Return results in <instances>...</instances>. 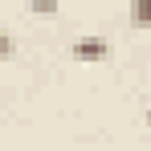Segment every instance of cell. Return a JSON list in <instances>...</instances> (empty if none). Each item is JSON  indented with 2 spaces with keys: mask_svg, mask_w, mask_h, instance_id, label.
I'll use <instances>...</instances> for the list:
<instances>
[{
  "mask_svg": "<svg viewBox=\"0 0 151 151\" xmlns=\"http://www.w3.org/2000/svg\"><path fill=\"white\" fill-rule=\"evenodd\" d=\"M70 57H74L78 65H98V61L110 57V45L102 37H78L74 45H70Z\"/></svg>",
  "mask_w": 151,
  "mask_h": 151,
  "instance_id": "1",
  "label": "cell"
},
{
  "mask_svg": "<svg viewBox=\"0 0 151 151\" xmlns=\"http://www.w3.org/2000/svg\"><path fill=\"white\" fill-rule=\"evenodd\" d=\"M127 17H131V25L151 33V0H131L127 4Z\"/></svg>",
  "mask_w": 151,
  "mask_h": 151,
  "instance_id": "2",
  "label": "cell"
},
{
  "mask_svg": "<svg viewBox=\"0 0 151 151\" xmlns=\"http://www.w3.org/2000/svg\"><path fill=\"white\" fill-rule=\"evenodd\" d=\"M29 8L37 17H49V12H57V0H29Z\"/></svg>",
  "mask_w": 151,
  "mask_h": 151,
  "instance_id": "3",
  "label": "cell"
},
{
  "mask_svg": "<svg viewBox=\"0 0 151 151\" xmlns=\"http://www.w3.org/2000/svg\"><path fill=\"white\" fill-rule=\"evenodd\" d=\"M12 53H17V41H12L8 33H0V61H8Z\"/></svg>",
  "mask_w": 151,
  "mask_h": 151,
  "instance_id": "4",
  "label": "cell"
},
{
  "mask_svg": "<svg viewBox=\"0 0 151 151\" xmlns=\"http://www.w3.org/2000/svg\"><path fill=\"white\" fill-rule=\"evenodd\" d=\"M143 119H147V127H151V110H147V114H143Z\"/></svg>",
  "mask_w": 151,
  "mask_h": 151,
  "instance_id": "5",
  "label": "cell"
}]
</instances>
